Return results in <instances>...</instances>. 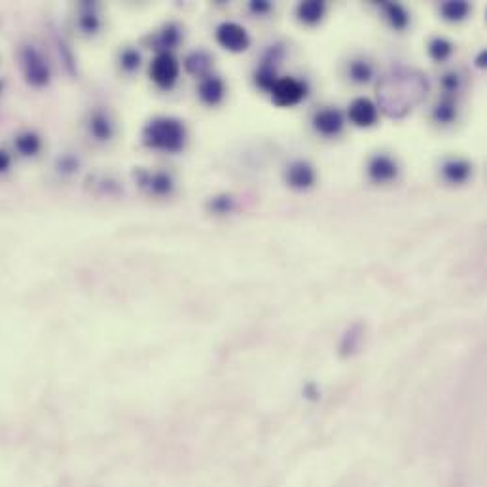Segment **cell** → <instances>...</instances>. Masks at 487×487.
<instances>
[{
	"instance_id": "1",
	"label": "cell",
	"mask_w": 487,
	"mask_h": 487,
	"mask_svg": "<svg viewBox=\"0 0 487 487\" xmlns=\"http://www.w3.org/2000/svg\"><path fill=\"white\" fill-rule=\"evenodd\" d=\"M427 76L417 70H397L385 76L381 86H377V97L385 112L392 118H400L412 112L413 106L427 97Z\"/></svg>"
},
{
	"instance_id": "2",
	"label": "cell",
	"mask_w": 487,
	"mask_h": 487,
	"mask_svg": "<svg viewBox=\"0 0 487 487\" xmlns=\"http://www.w3.org/2000/svg\"><path fill=\"white\" fill-rule=\"evenodd\" d=\"M143 141L154 150L179 152L186 143V128L175 118H156L144 128Z\"/></svg>"
},
{
	"instance_id": "3",
	"label": "cell",
	"mask_w": 487,
	"mask_h": 487,
	"mask_svg": "<svg viewBox=\"0 0 487 487\" xmlns=\"http://www.w3.org/2000/svg\"><path fill=\"white\" fill-rule=\"evenodd\" d=\"M19 63H21V72L25 82L32 88H44L50 83L52 70L44 55L38 52L34 46H25L19 52Z\"/></svg>"
},
{
	"instance_id": "4",
	"label": "cell",
	"mask_w": 487,
	"mask_h": 487,
	"mask_svg": "<svg viewBox=\"0 0 487 487\" xmlns=\"http://www.w3.org/2000/svg\"><path fill=\"white\" fill-rule=\"evenodd\" d=\"M180 65L171 53H158L150 65V78L156 86L163 90H171L179 80Z\"/></svg>"
},
{
	"instance_id": "5",
	"label": "cell",
	"mask_w": 487,
	"mask_h": 487,
	"mask_svg": "<svg viewBox=\"0 0 487 487\" xmlns=\"http://www.w3.org/2000/svg\"><path fill=\"white\" fill-rule=\"evenodd\" d=\"M306 83L296 78H279L275 86L271 88V99L277 106H294L306 97Z\"/></svg>"
},
{
	"instance_id": "6",
	"label": "cell",
	"mask_w": 487,
	"mask_h": 487,
	"mask_svg": "<svg viewBox=\"0 0 487 487\" xmlns=\"http://www.w3.org/2000/svg\"><path fill=\"white\" fill-rule=\"evenodd\" d=\"M217 42L228 52H245L250 44L248 32L237 23H222L217 29Z\"/></svg>"
},
{
	"instance_id": "7",
	"label": "cell",
	"mask_w": 487,
	"mask_h": 487,
	"mask_svg": "<svg viewBox=\"0 0 487 487\" xmlns=\"http://www.w3.org/2000/svg\"><path fill=\"white\" fill-rule=\"evenodd\" d=\"M377 116H379L377 106L366 97L355 99L349 105V120L359 128H372L377 121Z\"/></svg>"
},
{
	"instance_id": "8",
	"label": "cell",
	"mask_w": 487,
	"mask_h": 487,
	"mask_svg": "<svg viewBox=\"0 0 487 487\" xmlns=\"http://www.w3.org/2000/svg\"><path fill=\"white\" fill-rule=\"evenodd\" d=\"M368 175L374 182H390L397 179L398 165L387 154H377L368 163Z\"/></svg>"
},
{
	"instance_id": "9",
	"label": "cell",
	"mask_w": 487,
	"mask_h": 487,
	"mask_svg": "<svg viewBox=\"0 0 487 487\" xmlns=\"http://www.w3.org/2000/svg\"><path fill=\"white\" fill-rule=\"evenodd\" d=\"M313 128L324 137H334L344 129V114L336 108L319 110L313 118Z\"/></svg>"
},
{
	"instance_id": "10",
	"label": "cell",
	"mask_w": 487,
	"mask_h": 487,
	"mask_svg": "<svg viewBox=\"0 0 487 487\" xmlns=\"http://www.w3.org/2000/svg\"><path fill=\"white\" fill-rule=\"evenodd\" d=\"M139 184L154 195H169L175 188V182L167 172H139Z\"/></svg>"
},
{
	"instance_id": "11",
	"label": "cell",
	"mask_w": 487,
	"mask_h": 487,
	"mask_svg": "<svg viewBox=\"0 0 487 487\" xmlns=\"http://www.w3.org/2000/svg\"><path fill=\"white\" fill-rule=\"evenodd\" d=\"M315 169L308 161H296L286 171V182L288 186L296 190H308L315 184Z\"/></svg>"
},
{
	"instance_id": "12",
	"label": "cell",
	"mask_w": 487,
	"mask_h": 487,
	"mask_svg": "<svg viewBox=\"0 0 487 487\" xmlns=\"http://www.w3.org/2000/svg\"><path fill=\"white\" fill-rule=\"evenodd\" d=\"M224 95H226V86L224 82H222V78H218V76H212V74L201 78V82H199V97H201L203 103L215 106L224 99Z\"/></svg>"
},
{
	"instance_id": "13",
	"label": "cell",
	"mask_w": 487,
	"mask_h": 487,
	"mask_svg": "<svg viewBox=\"0 0 487 487\" xmlns=\"http://www.w3.org/2000/svg\"><path fill=\"white\" fill-rule=\"evenodd\" d=\"M324 12H326V4L323 0H306L296 8L298 19L306 25H317L324 17Z\"/></svg>"
},
{
	"instance_id": "14",
	"label": "cell",
	"mask_w": 487,
	"mask_h": 487,
	"mask_svg": "<svg viewBox=\"0 0 487 487\" xmlns=\"http://www.w3.org/2000/svg\"><path fill=\"white\" fill-rule=\"evenodd\" d=\"M473 172V165L468 161H463V159H451V161H446L442 165V175L444 179L451 182V184H463L468 180Z\"/></svg>"
},
{
	"instance_id": "15",
	"label": "cell",
	"mask_w": 487,
	"mask_h": 487,
	"mask_svg": "<svg viewBox=\"0 0 487 487\" xmlns=\"http://www.w3.org/2000/svg\"><path fill=\"white\" fill-rule=\"evenodd\" d=\"M90 133L95 137L97 141H110L114 135V126L112 121H110V118H108L105 112H101V110L91 114Z\"/></svg>"
},
{
	"instance_id": "16",
	"label": "cell",
	"mask_w": 487,
	"mask_h": 487,
	"mask_svg": "<svg viewBox=\"0 0 487 487\" xmlns=\"http://www.w3.org/2000/svg\"><path fill=\"white\" fill-rule=\"evenodd\" d=\"M184 67H186V70L190 72V74L194 76H209V70L210 67H212V59H210V55L207 52H194L190 53L186 57V61H184Z\"/></svg>"
},
{
	"instance_id": "17",
	"label": "cell",
	"mask_w": 487,
	"mask_h": 487,
	"mask_svg": "<svg viewBox=\"0 0 487 487\" xmlns=\"http://www.w3.org/2000/svg\"><path fill=\"white\" fill-rule=\"evenodd\" d=\"M383 10H385V15H387V19H389L392 29L402 30L408 27L410 15H408V12L404 10V6H400L397 2H385V4H383Z\"/></svg>"
},
{
	"instance_id": "18",
	"label": "cell",
	"mask_w": 487,
	"mask_h": 487,
	"mask_svg": "<svg viewBox=\"0 0 487 487\" xmlns=\"http://www.w3.org/2000/svg\"><path fill=\"white\" fill-rule=\"evenodd\" d=\"M440 12L448 21H463L470 12V4L465 0H450V2L442 4Z\"/></svg>"
},
{
	"instance_id": "19",
	"label": "cell",
	"mask_w": 487,
	"mask_h": 487,
	"mask_svg": "<svg viewBox=\"0 0 487 487\" xmlns=\"http://www.w3.org/2000/svg\"><path fill=\"white\" fill-rule=\"evenodd\" d=\"M179 27H177V25H167L158 37H156V50H159V53H169V50H172L175 46L179 44Z\"/></svg>"
},
{
	"instance_id": "20",
	"label": "cell",
	"mask_w": 487,
	"mask_h": 487,
	"mask_svg": "<svg viewBox=\"0 0 487 487\" xmlns=\"http://www.w3.org/2000/svg\"><path fill=\"white\" fill-rule=\"evenodd\" d=\"M14 144L15 148H17V152L23 154V156H34V154H38V150H40V146H42L40 137H38L37 133H30V131L15 137Z\"/></svg>"
},
{
	"instance_id": "21",
	"label": "cell",
	"mask_w": 487,
	"mask_h": 487,
	"mask_svg": "<svg viewBox=\"0 0 487 487\" xmlns=\"http://www.w3.org/2000/svg\"><path fill=\"white\" fill-rule=\"evenodd\" d=\"M372 74H374V68H372V65L366 63V61H352L351 65H349V76H351V80H355L357 83L370 82Z\"/></svg>"
},
{
	"instance_id": "22",
	"label": "cell",
	"mask_w": 487,
	"mask_h": 487,
	"mask_svg": "<svg viewBox=\"0 0 487 487\" xmlns=\"http://www.w3.org/2000/svg\"><path fill=\"white\" fill-rule=\"evenodd\" d=\"M455 116H457V108H455V103L450 97H446L436 105L435 120L438 123H451L455 120Z\"/></svg>"
},
{
	"instance_id": "23",
	"label": "cell",
	"mask_w": 487,
	"mask_h": 487,
	"mask_svg": "<svg viewBox=\"0 0 487 487\" xmlns=\"http://www.w3.org/2000/svg\"><path fill=\"white\" fill-rule=\"evenodd\" d=\"M451 52H453V46L446 38H435L428 44V53L435 61H446L451 55Z\"/></svg>"
},
{
	"instance_id": "24",
	"label": "cell",
	"mask_w": 487,
	"mask_h": 487,
	"mask_svg": "<svg viewBox=\"0 0 487 487\" xmlns=\"http://www.w3.org/2000/svg\"><path fill=\"white\" fill-rule=\"evenodd\" d=\"M120 65L123 70L133 72V70H137V68L141 67V55H139V52L133 50V48H128V50H123V52H121Z\"/></svg>"
},
{
	"instance_id": "25",
	"label": "cell",
	"mask_w": 487,
	"mask_h": 487,
	"mask_svg": "<svg viewBox=\"0 0 487 487\" xmlns=\"http://www.w3.org/2000/svg\"><path fill=\"white\" fill-rule=\"evenodd\" d=\"M80 27H82L83 32H88V34H95L99 30V27H101L97 14H95L91 8L90 10H86L82 14V17H80Z\"/></svg>"
},
{
	"instance_id": "26",
	"label": "cell",
	"mask_w": 487,
	"mask_h": 487,
	"mask_svg": "<svg viewBox=\"0 0 487 487\" xmlns=\"http://www.w3.org/2000/svg\"><path fill=\"white\" fill-rule=\"evenodd\" d=\"M233 205H235V203H233V199L230 195H220V197L210 199L209 209L215 210V212H220V215H226V212L233 210Z\"/></svg>"
},
{
	"instance_id": "27",
	"label": "cell",
	"mask_w": 487,
	"mask_h": 487,
	"mask_svg": "<svg viewBox=\"0 0 487 487\" xmlns=\"http://www.w3.org/2000/svg\"><path fill=\"white\" fill-rule=\"evenodd\" d=\"M442 83H444V90L450 91V93H453V91H455L459 88V76L455 74V72H450V74L444 76Z\"/></svg>"
},
{
	"instance_id": "28",
	"label": "cell",
	"mask_w": 487,
	"mask_h": 487,
	"mask_svg": "<svg viewBox=\"0 0 487 487\" xmlns=\"http://www.w3.org/2000/svg\"><path fill=\"white\" fill-rule=\"evenodd\" d=\"M250 10L255 14H268L271 10V4L266 0H255V2H250Z\"/></svg>"
},
{
	"instance_id": "29",
	"label": "cell",
	"mask_w": 487,
	"mask_h": 487,
	"mask_svg": "<svg viewBox=\"0 0 487 487\" xmlns=\"http://www.w3.org/2000/svg\"><path fill=\"white\" fill-rule=\"evenodd\" d=\"M76 167H78V161H76L74 158H70V156L59 159V171L72 172L76 169Z\"/></svg>"
},
{
	"instance_id": "30",
	"label": "cell",
	"mask_w": 487,
	"mask_h": 487,
	"mask_svg": "<svg viewBox=\"0 0 487 487\" xmlns=\"http://www.w3.org/2000/svg\"><path fill=\"white\" fill-rule=\"evenodd\" d=\"M10 163H12V159H10V154H6L4 150H0V172L8 171V167H10Z\"/></svg>"
},
{
	"instance_id": "31",
	"label": "cell",
	"mask_w": 487,
	"mask_h": 487,
	"mask_svg": "<svg viewBox=\"0 0 487 487\" xmlns=\"http://www.w3.org/2000/svg\"><path fill=\"white\" fill-rule=\"evenodd\" d=\"M486 63H487V52H486V50H481L480 57L476 59V65H478L480 68H484V67H486Z\"/></svg>"
},
{
	"instance_id": "32",
	"label": "cell",
	"mask_w": 487,
	"mask_h": 487,
	"mask_svg": "<svg viewBox=\"0 0 487 487\" xmlns=\"http://www.w3.org/2000/svg\"><path fill=\"white\" fill-rule=\"evenodd\" d=\"M2 88H4V83H2V82H0V91H2Z\"/></svg>"
}]
</instances>
